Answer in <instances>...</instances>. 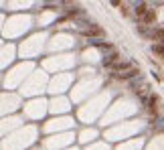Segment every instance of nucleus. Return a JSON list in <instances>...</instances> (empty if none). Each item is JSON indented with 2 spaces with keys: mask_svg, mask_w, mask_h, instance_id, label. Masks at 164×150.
Listing matches in <instances>:
<instances>
[{
  "mask_svg": "<svg viewBox=\"0 0 164 150\" xmlns=\"http://www.w3.org/2000/svg\"><path fill=\"white\" fill-rule=\"evenodd\" d=\"M152 39H158V41H160L162 45H164V31H162V28H160V31H154V35H152Z\"/></svg>",
  "mask_w": 164,
  "mask_h": 150,
  "instance_id": "6e6552de",
  "label": "nucleus"
},
{
  "mask_svg": "<svg viewBox=\"0 0 164 150\" xmlns=\"http://www.w3.org/2000/svg\"><path fill=\"white\" fill-rule=\"evenodd\" d=\"M83 35H85V37H91V39H93V37H99V39H101V37H103V28L97 27V24H91V27H87V31H85Z\"/></svg>",
  "mask_w": 164,
  "mask_h": 150,
  "instance_id": "f257e3e1",
  "label": "nucleus"
},
{
  "mask_svg": "<svg viewBox=\"0 0 164 150\" xmlns=\"http://www.w3.org/2000/svg\"><path fill=\"white\" fill-rule=\"evenodd\" d=\"M142 20H144V24H146V27H148V24H152L154 20H156V10H152V8H150V10H148V14H146Z\"/></svg>",
  "mask_w": 164,
  "mask_h": 150,
  "instance_id": "423d86ee",
  "label": "nucleus"
},
{
  "mask_svg": "<svg viewBox=\"0 0 164 150\" xmlns=\"http://www.w3.org/2000/svg\"><path fill=\"white\" fill-rule=\"evenodd\" d=\"M156 106H158V97L154 96V93H150V96H148V112L152 116H156V110H158Z\"/></svg>",
  "mask_w": 164,
  "mask_h": 150,
  "instance_id": "7ed1b4c3",
  "label": "nucleus"
},
{
  "mask_svg": "<svg viewBox=\"0 0 164 150\" xmlns=\"http://www.w3.org/2000/svg\"><path fill=\"white\" fill-rule=\"evenodd\" d=\"M140 71H138V67H128L126 71H122V73H118L120 79H132V77H136Z\"/></svg>",
  "mask_w": 164,
  "mask_h": 150,
  "instance_id": "f03ea898",
  "label": "nucleus"
},
{
  "mask_svg": "<svg viewBox=\"0 0 164 150\" xmlns=\"http://www.w3.org/2000/svg\"><path fill=\"white\" fill-rule=\"evenodd\" d=\"M152 51H154L156 55H160V57L164 59V45H154V47H152Z\"/></svg>",
  "mask_w": 164,
  "mask_h": 150,
  "instance_id": "0eeeda50",
  "label": "nucleus"
},
{
  "mask_svg": "<svg viewBox=\"0 0 164 150\" xmlns=\"http://www.w3.org/2000/svg\"><path fill=\"white\" fill-rule=\"evenodd\" d=\"M148 10H150L148 4H144V2H142V4H136V8H134V12H136L138 18H144V16L148 14Z\"/></svg>",
  "mask_w": 164,
  "mask_h": 150,
  "instance_id": "20e7f679",
  "label": "nucleus"
},
{
  "mask_svg": "<svg viewBox=\"0 0 164 150\" xmlns=\"http://www.w3.org/2000/svg\"><path fill=\"white\" fill-rule=\"evenodd\" d=\"M118 57H120V55H118V53L114 51L111 55H107V57L103 59V65H105V67H111V65H115V61H118Z\"/></svg>",
  "mask_w": 164,
  "mask_h": 150,
  "instance_id": "39448f33",
  "label": "nucleus"
}]
</instances>
